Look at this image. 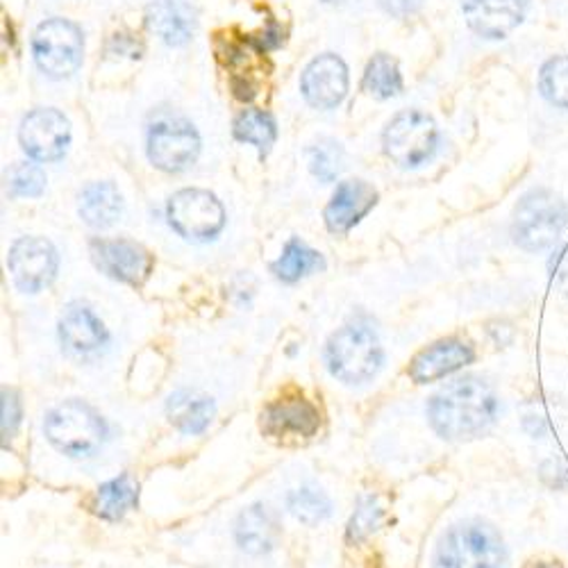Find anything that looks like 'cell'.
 Wrapping results in <instances>:
<instances>
[{"label": "cell", "mask_w": 568, "mask_h": 568, "mask_svg": "<svg viewBox=\"0 0 568 568\" xmlns=\"http://www.w3.org/2000/svg\"><path fill=\"white\" fill-rule=\"evenodd\" d=\"M45 186V175L39 166L34 164H17L10 175V192L12 196H23V199H34L43 192Z\"/></svg>", "instance_id": "obj_30"}, {"label": "cell", "mask_w": 568, "mask_h": 568, "mask_svg": "<svg viewBox=\"0 0 568 568\" xmlns=\"http://www.w3.org/2000/svg\"><path fill=\"white\" fill-rule=\"evenodd\" d=\"M476 357V351L459 337H448L439 339L433 346L423 348L409 364V377L418 385H428L435 381H442V377L464 368L466 364L473 362Z\"/></svg>", "instance_id": "obj_16"}, {"label": "cell", "mask_w": 568, "mask_h": 568, "mask_svg": "<svg viewBox=\"0 0 568 568\" xmlns=\"http://www.w3.org/2000/svg\"><path fill=\"white\" fill-rule=\"evenodd\" d=\"M526 568H564V566H561L557 559H555V561H552V559H550V561H546V559H535V561H528Z\"/></svg>", "instance_id": "obj_34"}, {"label": "cell", "mask_w": 568, "mask_h": 568, "mask_svg": "<svg viewBox=\"0 0 568 568\" xmlns=\"http://www.w3.org/2000/svg\"><path fill=\"white\" fill-rule=\"evenodd\" d=\"M559 277H561V282H564V287L568 290V251H566V255H564V266H561V271H559Z\"/></svg>", "instance_id": "obj_35"}, {"label": "cell", "mask_w": 568, "mask_h": 568, "mask_svg": "<svg viewBox=\"0 0 568 568\" xmlns=\"http://www.w3.org/2000/svg\"><path fill=\"white\" fill-rule=\"evenodd\" d=\"M301 89L310 105L318 110H333L346 99L348 69L337 55H318L305 69Z\"/></svg>", "instance_id": "obj_15"}, {"label": "cell", "mask_w": 568, "mask_h": 568, "mask_svg": "<svg viewBox=\"0 0 568 568\" xmlns=\"http://www.w3.org/2000/svg\"><path fill=\"white\" fill-rule=\"evenodd\" d=\"M149 28L169 45H182L194 34L196 17L184 0H153L146 10Z\"/></svg>", "instance_id": "obj_19"}, {"label": "cell", "mask_w": 568, "mask_h": 568, "mask_svg": "<svg viewBox=\"0 0 568 568\" xmlns=\"http://www.w3.org/2000/svg\"><path fill=\"white\" fill-rule=\"evenodd\" d=\"M169 418L182 435H201L212 416L214 403L207 396H199L192 392H178L169 398Z\"/></svg>", "instance_id": "obj_22"}, {"label": "cell", "mask_w": 568, "mask_h": 568, "mask_svg": "<svg viewBox=\"0 0 568 568\" xmlns=\"http://www.w3.org/2000/svg\"><path fill=\"white\" fill-rule=\"evenodd\" d=\"M539 89L550 105L568 110V55H555L541 67Z\"/></svg>", "instance_id": "obj_27"}, {"label": "cell", "mask_w": 568, "mask_h": 568, "mask_svg": "<svg viewBox=\"0 0 568 568\" xmlns=\"http://www.w3.org/2000/svg\"><path fill=\"white\" fill-rule=\"evenodd\" d=\"M91 257L105 275L141 287L153 271L151 253L128 240H97L91 242Z\"/></svg>", "instance_id": "obj_13"}, {"label": "cell", "mask_w": 568, "mask_h": 568, "mask_svg": "<svg viewBox=\"0 0 568 568\" xmlns=\"http://www.w3.org/2000/svg\"><path fill=\"white\" fill-rule=\"evenodd\" d=\"M377 203L375 189L364 180H348L337 186L333 201L325 207L327 230L335 234H346L357 225Z\"/></svg>", "instance_id": "obj_17"}, {"label": "cell", "mask_w": 568, "mask_h": 568, "mask_svg": "<svg viewBox=\"0 0 568 568\" xmlns=\"http://www.w3.org/2000/svg\"><path fill=\"white\" fill-rule=\"evenodd\" d=\"M530 0H464L468 28L485 39H505L524 23Z\"/></svg>", "instance_id": "obj_14"}, {"label": "cell", "mask_w": 568, "mask_h": 568, "mask_svg": "<svg viewBox=\"0 0 568 568\" xmlns=\"http://www.w3.org/2000/svg\"><path fill=\"white\" fill-rule=\"evenodd\" d=\"M275 277L282 282H298L301 277L323 268V257L307 248L303 242L292 240L287 246H284L280 260L271 266Z\"/></svg>", "instance_id": "obj_24"}, {"label": "cell", "mask_w": 568, "mask_h": 568, "mask_svg": "<svg viewBox=\"0 0 568 568\" xmlns=\"http://www.w3.org/2000/svg\"><path fill=\"white\" fill-rule=\"evenodd\" d=\"M568 225V203L550 189H532L514 207L511 240L528 253L555 246Z\"/></svg>", "instance_id": "obj_2"}, {"label": "cell", "mask_w": 568, "mask_h": 568, "mask_svg": "<svg viewBox=\"0 0 568 568\" xmlns=\"http://www.w3.org/2000/svg\"><path fill=\"white\" fill-rule=\"evenodd\" d=\"M43 433L69 457H89L105 442V423L82 400H67L45 414Z\"/></svg>", "instance_id": "obj_5"}, {"label": "cell", "mask_w": 568, "mask_h": 568, "mask_svg": "<svg viewBox=\"0 0 568 568\" xmlns=\"http://www.w3.org/2000/svg\"><path fill=\"white\" fill-rule=\"evenodd\" d=\"M8 264L17 287L26 294H37L55 280L58 251L41 236H23L12 246Z\"/></svg>", "instance_id": "obj_10"}, {"label": "cell", "mask_w": 568, "mask_h": 568, "mask_svg": "<svg viewBox=\"0 0 568 568\" xmlns=\"http://www.w3.org/2000/svg\"><path fill=\"white\" fill-rule=\"evenodd\" d=\"M21 146L37 162H55L64 158L71 128L62 112L58 110H34L21 123Z\"/></svg>", "instance_id": "obj_12"}, {"label": "cell", "mask_w": 568, "mask_h": 568, "mask_svg": "<svg viewBox=\"0 0 568 568\" xmlns=\"http://www.w3.org/2000/svg\"><path fill=\"white\" fill-rule=\"evenodd\" d=\"M503 537L483 520H462L439 541L435 568H503Z\"/></svg>", "instance_id": "obj_3"}, {"label": "cell", "mask_w": 568, "mask_h": 568, "mask_svg": "<svg viewBox=\"0 0 568 568\" xmlns=\"http://www.w3.org/2000/svg\"><path fill=\"white\" fill-rule=\"evenodd\" d=\"M381 6L387 14H394V17H409L414 12L420 10L423 0H381Z\"/></svg>", "instance_id": "obj_33"}, {"label": "cell", "mask_w": 568, "mask_h": 568, "mask_svg": "<svg viewBox=\"0 0 568 568\" xmlns=\"http://www.w3.org/2000/svg\"><path fill=\"white\" fill-rule=\"evenodd\" d=\"M275 121L268 112L262 110H246L234 121V136L246 144H253L260 153H266L275 141Z\"/></svg>", "instance_id": "obj_25"}, {"label": "cell", "mask_w": 568, "mask_h": 568, "mask_svg": "<svg viewBox=\"0 0 568 568\" xmlns=\"http://www.w3.org/2000/svg\"><path fill=\"white\" fill-rule=\"evenodd\" d=\"M21 420V400L17 396V392L3 389V437L10 439Z\"/></svg>", "instance_id": "obj_31"}, {"label": "cell", "mask_w": 568, "mask_h": 568, "mask_svg": "<svg viewBox=\"0 0 568 568\" xmlns=\"http://www.w3.org/2000/svg\"><path fill=\"white\" fill-rule=\"evenodd\" d=\"M234 537L242 550L251 555H264L273 550L277 541V524L264 505H251L236 518Z\"/></svg>", "instance_id": "obj_20"}, {"label": "cell", "mask_w": 568, "mask_h": 568, "mask_svg": "<svg viewBox=\"0 0 568 568\" xmlns=\"http://www.w3.org/2000/svg\"><path fill=\"white\" fill-rule=\"evenodd\" d=\"M287 507L298 520H303V524L316 526L323 518L329 516L333 503H329V498L321 489L301 487L287 496Z\"/></svg>", "instance_id": "obj_28"}, {"label": "cell", "mask_w": 568, "mask_h": 568, "mask_svg": "<svg viewBox=\"0 0 568 568\" xmlns=\"http://www.w3.org/2000/svg\"><path fill=\"white\" fill-rule=\"evenodd\" d=\"M437 149V125L428 114L403 112L385 130V153L400 166L428 162Z\"/></svg>", "instance_id": "obj_8"}, {"label": "cell", "mask_w": 568, "mask_h": 568, "mask_svg": "<svg viewBox=\"0 0 568 568\" xmlns=\"http://www.w3.org/2000/svg\"><path fill=\"white\" fill-rule=\"evenodd\" d=\"M318 428V407L296 392L271 400L262 412V433L271 439H312Z\"/></svg>", "instance_id": "obj_9"}, {"label": "cell", "mask_w": 568, "mask_h": 568, "mask_svg": "<svg viewBox=\"0 0 568 568\" xmlns=\"http://www.w3.org/2000/svg\"><path fill=\"white\" fill-rule=\"evenodd\" d=\"M136 498H139V487L125 473V476L114 478L99 487L97 498H93V511L103 518L116 520L136 505Z\"/></svg>", "instance_id": "obj_23"}, {"label": "cell", "mask_w": 568, "mask_h": 568, "mask_svg": "<svg viewBox=\"0 0 568 568\" xmlns=\"http://www.w3.org/2000/svg\"><path fill=\"white\" fill-rule=\"evenodd\" d=\"M60 339L73 355H91L108 344L101 318L84 305H69L60 318Z\"/></svg>", "instance_id": "obj_18"}, {"label": "cell", "mask_w": 568, "mask_h": 568, "mask_svg": "<svg viewBox=\"0 0 568 568\" xmlns=\"http://www.w3.org/2000/svg\"><path fill=\"white\" fill-rule=\"evenodd\" d=\"M435 433L450 442L485 435L498 418V396L480 377H459L428 405Z\"/></svg>", "instance_id": "obj_1"}, {"label": "cell", "mask_w": 568, "mask_h": 568, "mask_svg": "<svg viewBox=\"0 0 568 568\" xmlns=\"http://www.w3.org/2000/svg\"><path fill=\"white\" fill-rule=\"evenodd\" d=\"M342 160H344V151L333 139H323L316 146L310 149L312 173L323 182H333L337 178V173L342 171Z\"/></svg>", "instance_id": "obj_29"}, {"label": "cell", "mask_w": 568, "mask_h": 568, "mask_svg": "<svg viewBox=\"0 0 568 568\" xmlns=\"http://www.w3.org/2000/svg\"><path fill=\"white\" fill-rule=\"evenodd\" d=\"M201 153L199 132L184 121H162L151 128L149 158L151 162L169 173L192 166Z\"/></svg>", "instance_id": "obj_11"}, {"label": "cell", "mask_w": 568, "mask_h": 568, "mask_svg": "<svg viewBox=\"0 0 568 568\" xmlns=\"http://www.w3.org/2000/svg\"><path fill=\"white\" fill-rule=\"evenodd\" d=\"M364 87L375 99H392L403 89V78L396 60L389 55H375L364 73Z\"/></svg>", "instance_id": "obj_26"}, {"label": "cell", "mask_w": 568, "mask_h": 568, "mask_svg": "<svg viewBox=\"0 0 568 568\" xmlns=\"http://www.w3.org/2000/svg\"><path fill=\"white\" fill-rule=\"evenodd\" d=\"M364 503H366V500H362L359 509H357L355 516H353V524H351V535H355L357 539H359L364 532L375 530L377 516H381V509L373 507V500H368V507H366Z\"/></svg>", "instance_id": "obj_32"}, {"label": "cell", "mask_w": 568, "mask_h": 568, "mask_svg": "<svg viewBox=\"0 0 568 568\" xmlns=\"http://www.w3.org/2000/svg\"><path fill=\"white\" fill-rule=\"evenodd\" d=\"M325 3H337V0H325Z\"/></svg>", "instance_id": "obj_36"}, {"label": "cell", "mask_w": 568, "mask_h": 568, "mask_svg": "<svg viewBox=\"0 0 568 568\" xmlns=\"http://www.w3.org/2000/svg\"><path fill=\"white\" fill-rule=\"evenodd\" d=\"M84 41L75 23L51 19L37 28L32 37V53L37 67L51 78H69L82 62Z\"/></svg>", "instance_id": "obj_6"}, {"label": "cell", "mask_w": 568, "mask_h": 568, "mask_svg": "<svg viewBox=\"0 0 568 568\" xmlns=\"http://www.w3.org/2000/svg\"><path fill=\"white\" fill-rule=\"evenodd\" d=\"M123 201L119 189L112 182H91L82 189L78 212L82 221L91 227H110L119 221Z\"/></svg>", "instance_id": "obj_21"}, {"label": "cell", "mask_w": 568, "mask_h": 568, "mask_svg": "<svg viewBox=\"0 0 568 568\" xmlns=\"http://www.w3.org/2000/svg\"><path fill=\"white\" fill-rule=\"evenodd\" d=\"M171 227L184 240L207 242L223 230L225 212L219 199L203 189H182L173 194L166 210Z\"/></svg>", "instance_id": "obj_7"}, {"label": "cell", "mask_w": 568, "mask_h": 568, "mask_svg": "<svg viewBox=\"0 0 568 568\" xmlns=\"http://www.w3.org/2000/svg\"><path fill=\"white\" fill-rule=\"evenodd\" d=\"M381 339L366 325H346L329 337L325 362L329 373L346 385H362L383 366Z\"/></svg>", "instance_id": "obj_4"}]
</instances>
